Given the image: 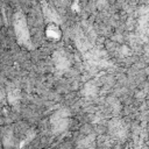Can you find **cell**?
I'll list each match as a JSON object with an SVG mask.
<instances>
[{"label":"cell","mask_w":149,"mask_h":149,"mask_svg":"<svg viewBox=\"0 0 149 149\" xmlns=\"http://www.w3.org/2000/svg\"><path fill=\"white\" fill-rule=\"evenodd\" d=\"M44 36L50 42H58L63 37V31L56 22H49L44 28Z\"/></svg>","instance_id":"6da1fadb"}]
</instances>
